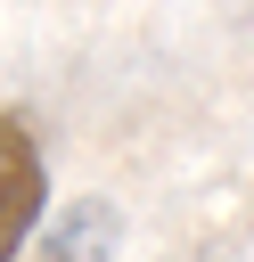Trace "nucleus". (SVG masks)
<instances>
[{
	"label": "nucleus",
	"instance_id": "1",
	"mask_svg": "<svg viewBox=\"0 0 254 262\" xmlns=\"http://www.w3.org/2000/svg\"><path fill=\"white\" fill-rule=\"evenodd\" d=\"M49 213V164H41V139L25 115H0V262H16L33 246Z\"/></svg>",
	"mask_w": 254,
	"mask_h": 262
},
{
	"label": "nucleus",
	"instance_id": "2",
	"mask_svg": "<svg viewBox=\"0 0 254 262\" xmlns=\"http://www.w3.org/2000/svg\"><path fill=\"white\" fill-rule=\"evenodd\" d=\"M49 262H115V205L107 196L66 205V221H49Z\"/></svg>",
	"mask_w": 254,
	"mask_h": 262
}]
</instances>
